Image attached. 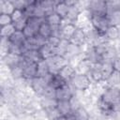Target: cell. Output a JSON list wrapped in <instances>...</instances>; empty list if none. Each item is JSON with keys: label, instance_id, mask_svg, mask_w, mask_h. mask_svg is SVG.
I'll return each instance as SVG.
<instances>
[{"label": "cell", "instance_id": "14", "mask_svg": "<svg viewBox=\"0 0 120 120\" xmlns=\"http://www.w3.org/2000/svg\"><path fill=\"white\" fill-rule=\"evenodd\" d=\"M56 109L58 110V112H60L61 115L63 116H69L72 114L73 109L70 103V100H57V104H56Z\"/></svg>", "mask_w": 120, "mask_h": 120}, {"label": "cell", "instance_id": "26", "mask_svg": "<svg viewBox=\"0 0 120 120\" xmlns=\"http://www.w3.org/2000/svg\"><path fill=\"white\" fill-rule=\"evenodd\" d=\"M50 72V68L46 60H41L37 64V77L44 78Z\"/></svg>", "mask_w": 120, "mask_h": 120}, {"label": "cell", "instance_id": "10", "mask_svg": "<svg viewBox=\"0 0 120 120\" xmlns=\"http://www.w3.org/2000/svg\"><path fill=\"white\" fill-rule=\"evenodd\" d=\"M87 39H88V35L85 32V30L82 27L78 26L74 35H73V37L70 39V42H72L75 45H78L80 47H82L86 43Z\"/></svg>", "mask_w": 120, "mask_h": 120}, {"label": "cell", "instance_id": "12", "mask_svg": "<svg viewBox=\"0 0 120 120\" xmlns=\"http://www.w3.org/2000/svg\"><path fill=\"white\" fill-rule=\"evenodd\" d=\"M77 73L76 71V68H75V66H73L71 63H68L67 64L65 67H63L59 71H58V74L67 82L69 83V82L71 81V79L73 78V76Z\"/></svg>", "mask_w": 120, "mask_h": 120}, {"label": "cell", "instance_id": "23", "mask_svg": "<svg viewBox=\"0 0 120 120\" xmlns=\"http://www.w3.org/2000/svg\"><path fill=\"white\" fill-rule=\"evenodd\" d=\"M52 34V26L46 22L45 21H43L38 28V35L40 36L41 38H43L44 39H47L49 38Z\"/></svg>", "mask_w": 120, "mask_h": 120}, {"label": "cell", "instance_id": "5", "mask_svg": "<svg viewBox=\"0 0 120 120\" xmlns=\"http://www.w3.org/2000/svg\"><path fill=\"white\" fill-rule=\"evenodd\" d=\"M46 61L48 63V66L50 68V71L52 73H58V71L63 67H65L67 64L69 63L66 57H64L63 55L58 54V53L53 55L52 57L47 59Z\"/></svg>", "mask_w": 120, "mask_h": 120}, {"label": "cell", "instance_id": "33", "mask_svg": "<svg viewBox=\"0 0 120 120\" xmlns=\"http://www.w3.org/2000/svg\"><path fill=\"white\" fill-rule=\"evenodd\" d=\"M101 71H102V75H103V80L105 82L109 78V76L113 72L112 62H103V63H101Z\"/></svg>", "mask_w": 120, "mask_h": 120}, {"label": "cell", "instance_id": "8", "mask_svg": "<svg viewBox=\"0 0 120 120\" xmlns=\"http://www.w3.org/2000/svg\"><path fill=\"white\" fill-rule=\"evenodd\" d=\"M37 64L38 63H32V62H28V61H25L22 59V67L24 81L30 82L32 79L37 77Z\"/></svg>", "mask_w": 120, "mask_h": 120}, {"label": "cell", "instance_id": "18", "mask_svg": "<svg viewBox=\"0 0 120 120\" xmlns=\"http://www.w3.org/2000/svg\"><path fill=\"white\" fill-rule=\"evenodd\" d=\"M105 38L107 41L112 42L115 41L120 38V27L119 26H114V25H110L108 29L105 32L104 35Z\"/></svg>", "mask_w": 120, "mask_h": 120}, {"label": "cell", "instance_id": "9", "mask_svg": "<svg viewBox=\"0 0 120 120\" xmlns=\"http://www.w3.org/2000/svg\"><path fill=\"white\" fill-rule=\"evenodd\" d=\"M77 27L78 26L73 22H64L60 27V33H59L60 38L70 41V39L73 37Z\"/></svg>", "mask_w": 120, "mask_h": 120}, {"label": "cell", "instance_id": "30", "mask_svg": "<svg viewBox=\"0 0 120 120\" xmlns=\"http://www.w3.org/2000/svg\"><path fill=\"white\" fill-rule=\"evenodd\" d=\"M15 31H16V28L13 23L6 25V26H2V27H0V38L8 39L13 35V33Z\"/></svg>", "mask_w": 120, "mask_h": 120}, {"label": "cell", "instance_id": "38", "mask_svg": "<svg viewBox=\"0 0 120 120\" xmlns=\"http://www.w3.org/2000/svg\"><path fill=\"white\" fill-rule=\"evenodd\" d=\"M26 22H27V17H24L22 20H20V21H18L16 22H13V24H14V26H15L17 31H22L23 28L26 25Z\"/></svg>", "mask_w": 120, "mask_h": 120}, {"label": "cell", "instance_id": "41", "mask_svg": "<svg viewBox=\"0 0 120 120\" xmlns=\"http://www.w3.org/2000/svg\"><path fill=\"white\" fill-rule=\"evenodd\" d=\"M52 120H68V117L61 115V116H58V117H56V118H54V119H52Z\"/></svg>", "mask_w": 120, "mask_h": 120}, {"label": "cell", "instance_id": "28", "mask_svg": "<svg viewBox=\"0 0 120 120\" xmlns=\"http://www.w3.org/2000/svg\"><path fill=\"white\" fill-rule=\"evenodd\" d=\"M15 10V7L12 4V1H7V0H2L0 2V14H9L11 15L12 12Z\"/></svg>", "mask_w": 120, "mask_h": 120}, {"label": "cell", "instance_id": "40", "mask_svg": "<svg viewBox=\"0 0 120 120\" xmlns=\"http://www.w3.org/2000/svg\"><path fill=\"white\" fill-rule=\"evenodd\" d=\"M112 65L113 70L120 73V56H119V55H118L117 57H115V58L112 61Z\"/></svg>", "mask_w": 120, "mask_h": 120}, {"label": "cell", "instance_id": "42", "mask_svg": "<svg viewBox=\"0 0 120 120\" xmlns=\"http://www.w3.org/2000/svg\"><path fill=\"white\" fill-rule=\"evenodd\" d=\"M68 120H77V119H76V118H75V117H74V116L71 114V115L68 116Z\"/></svg>", "mask_w": 120, "mask_h": 120}, {"label": "cell", "instance_id": "24", "mask_svg": "<svg viewBox=\"0 0 120 120\" xmlns=\"http://www.w3.org/2000/svg\"><path fill=\"white\" fill-rule=\"evenodd\" d=\"M69 8H70V7L67 4L66 0H65V1H57L56 4H55V9H54V11H55L57 14H59V15L64 19V21H65Z\"/></svg>", "mask_w": 120, "mask_h": 120}, {"label": "cell", "instance_id": "34", "mask_svg": "<svg viewBox=\"0 0 120 120\" xmlns=\"http://www.w3.org/2000/svg\"><path fill=\"white\" fill-rule=\"evenodd\" d=\"M33 16H34V17H37V18H39V19H44V18H45V13H44V11H43L41 6H40L39 1H36Z\"/></svg>", "mask_w": 120, "mask_h": 120}, {"label": "cell", "instance_id": "31", "mask_svg": "<svg viewBox=\"0 0 120 120\" xmlns=\"http://www.w3.org/2000/svg\"><path fill=\"white\" fill-rule=\"evenodd\" d=\"M108 86H113V87H118L120 84V73L117 71H114L109 76V78L105 81Z\"/></svg>", "mask_w": 120, "mask_h": 120}, {"label": "cell", "instance_id": "22", "mask_svg": "<svg viewBox=\"0 0 120 120\" xmlns=\"http://www.w3.org/2000/svg\"><path fill=\"white\" fill-rule=\"evenodd\" d=\"M9 42L13 45H18V46H23L25 40H26V38L25 36L23 35L22 31H15L13 33V35L8 38Z\"/></svg>", "mask_w": 120, "mask_h": 120}, {"label": "cell", "instance_id": "21", "mask_svg": "<svg viewBox=\"0 0 120 120\" xmlns=\"http://www.w3.org/2000/svg\"><path fill=\"white\" fill-rule=\"evenodd\" d=\"M72 115L77 120H90V118H91V116L89 114V112L82 105H81L80 107L73 110Z\"/></svg>", "mask_w": 120, "mask_h": 120}, {"label": "cell", "instance_id": "15", "mask_svg": "<svg viewBox=\"0 0 120 120\" xmlns=\"http://www.w3.org/2000/svg\"><path fill=\"white\" fill-rule=\"evenodd\" d=\"M81 12H82V9L80 8L79 2H77V4H76L75 6H72V7L69 8L65 21H68V22H73V23H75V22L79 20V17H80V15H81Z\"/></svg>", "mask_w": 120, "mask_h": 120}, {"label": "cell", "instance_id": "36", "mask_svg": "<svg viewBox=\"0 0 120 120\" xmlns=\"http://www.w3.org/2000/svg\"><path fill=\"white\" fill-rule=\"evenodd\" d=\"M25 15H24V12H23V9H19V8H15V10L12 12L11 14V18H12V22H16L20 20H22V18H24Z\"/></svg>", "mask_w": 120, "mask_h": 120}, {"label": "cell", "instance_id": "6", "mask_svg": "<svg viewBox=\"0 0 120 120\" xmlns=\"http://www.w3.org/2000/svg\"><path fill=\"white\" fill-rule=\"evenodd\" d=\"M29 85L31 87V90L38 97H42L44 94V91L46 87L48 86V83L46 82L45 79L42 77H35L29 82Z\"/></svg>", "mask_w": 120, "mask_h": 120}, {"label": "cell", "instance_id": "32", "mask_svg": "<svg viewBox=\"0 0 120 120\" xmlns=\"http://www.w3.org/2000/svg\"><path fill=\"white\" fill-rule=\"evenodd\" d=\"M10 72L11 77L15 80V81H19V80H23V71H22V64L18 65L10 69H8Z\"/></svg>", "mask_w": 120, "mask_h": 120}, {"label": "cell", "instance_id": "35", "mask_svg": "<svg viewBox=\"0 0 120 120\" xmlns=\"http://www.w3.org/2000/svg\"><path fill=\"white\" fill-rule=\"evenodd\" d=\"M12 23H13V22H12L11 15L4 14V13L0 14V27L6 26V25H8V24H12Z\"/></svg>", "mask_w": 120, "mask_h": 120}, {"label": "cell", "instance_id": "13", "mask_svg": "<svg viewBox=\"0 0 120 120\" xmlns=\"http://www.w3.org/2000/svg\"><path fill=\"white\" fill-rule=\"evenodd\" d=\"M88 76L90 77L92 82H94L96 83H99L101 82H104L102 71H101V63L94 64L92 66V68H91L90 72L88 73Z\"/></svg>", "mask_w": 120, "mask_h": 120}, {"label": "cell", "instance_id": "7", "mask_svg": "<svg viewBox=\"0 0 120 120\" xmlns=\"http://www.w3.org/2000/svg\"><path fill=\"white\" fill-rule=\"evenodd\" d=\"M74 89L69 83L55 89V99L56 100H70L74 97Z\"/></svg>", "mask_w": 120, "mask_h": 120}, {"label": "cell", "instance_id": "11", "mask_svg": "<svg viewBox=\"0 0 120 120\" xmlns=\"http://www.w3.org/2000/svg\"><path fill=\"white\" fill-rule=\"evenodd\" d=\"M22 61V56H19V55L13 54V53H8V54H6L5 56L2 57L3 64L8 69H10V68H14L18 65H21Z\"/></svg>", "mask_w": 120, "mask_h": 120}, {"label": "cell", "instance_id": "29", "mask_svg": "<svg viewBox=\"0 0 120 120\" xmlns=\"http://www.w3.org/2000/svg\"><path fill=\"white\" fill-rule=\"evenodd\" d=\"M40 6L45 13V17L52 12H54L55 9V4L56 1H50V0H44V1H39Z\"/></svg>", "mask_w": 120, "mask_h": 120}, {"label": "cell", "instance_id": "25", "mask_svg": "<svg viewBox=\"0 0 120 120\" xmlns=\"http://www.w3.org/2000/svg\"><path fill=\"white\" fill-rule=\"evenodd\" d=\"M106 16L109 20L110 25H114V26L120 25V8L108 11Z\"/></svg>", "mask_w": 120, "mask_h": 120}, {"label": "cell", "instance_id": "37", "mask_svg": "<svg viewBox=\"0 0 120 120\" xmlns=\"http://www.w3.org/2000/svg\"><path fill=\"white\" fill-rule=\"evenodd\" d=\"M61 40H62V39H61L60 38H58V37L51 36L49 38H47V39H46V42H47L48 44H50V45H52V46L55 47V48H58V46H59V44H60Z\"/></svg>", "mask_w": 120, "mask_h": 120}, {"label": "cell", "instance_id": "17", "mask_svg": "<svg viewBox=\"0 0 120 120\" xmlns=\"http://www.w3.org/2000/svg\"><path fill=\"white\" fill-rule=\"evenodd\" d=\"M39 52H40V55L42 57L43 60H47L51 57H52L53 55L57 54L58 52H57V48L48 44L47 42L39 49Z\"/></svg>", "mask_w": 120, "mask_h": 120}, {"label": "cell", "instance_id": "1", "mask_svg": "<svg viewBox=\"0 0 120 120\" xmlns=\"http://www.w3.org/2000/svg\"><path fill=\"white\" fill-rule=\"evenodd\" d=\"M98 108L105 116L120 112V88L107 86L98 99Z\"/></svg>", "mask_w": 120, "mask_h": 120}, {"label": "cell", "instance_id": "16", "mask_svg": "<svg viewBox=\"0 0 120 120\" xmlns=\"http://www.w3.org/2000/svg\"><path fill=\"white\" fill-rule=\"evenodd\" d=\"M22 57L23 60L32 63H38L39 61L43 60L40 55L39 50H27L22 53Z\"/></svg>", "mask_w": 120, "mask_h": 120}, {"label": "cell", "instance_id": "4", "mask_svg": "<svg viewBox=\"0 0 120 120\" xmlns=\"http://www.w3.org/2000/svg\"><path fill=\"white\" fill-rule=\"evenodd\" d=\"M86 10L92 15H107V4L103 0H93L87 2Z\"/></svg>", "mask_w": 120, "mask_h": 120}, {"label": "cell", "instance_id": "39", "mask_svg": "<svg viewBox=\"0 0 120 120\" xmlns=\"http://www.w3.org/2000/svg\"><path fill=\"white\" fill-rule=\"evenodd\" d=\"M11 1L15 8H19V9H24V8L27 5V1H22V0H11Z\"/></svg>", "mask_w": 120, "mask_h": 120}, {"label": "cell", "instance_id": "19", "mask_svg": "<svg viewBox=\"0 0 120 120\" xmlns=\"http://www.w3.org/2000/svg\"><path fill=\"white\" fill-rule=\"evenodd\" d=\"M93 65L94 64H92L89 60H87L86 58L82 57L78 62V64L75 66V68H76V71L78 73H83V74H87L88 75V73L90 72Z\"/></svg>", "mask_w": 120, "mask_h": 120}, {"label": "cell", "instance_id": "20", "mask_svg": "<svg viewBox=\"0 0 120 120\" xmlns=\"http://www.w3.org/2000/svg\"><path fill=\"white\" fill-rule=\"evenodd\" d=\"M44 21L48 22L51 26H61L64 23V19L59 14H57L55 11L47 15L44 18Z\"/></svg>", "mask_w": 120, "mask_h": 120}, {"label": "cell", "instance_id": "2", "mask_svg": "<svg viewBox=\"0 0 120 120\" xmlns=\"http://www.w3.org/2000/svg\"><path fill=\"white\" fill-rule=\"evenodd\" d=\"M89 15V22L93 28V30L99 36H104L106 30L110 26L109 20L107 16L102 15Z\"/></svg>", "mask_w": 120, "mask_h": 120}, {"label": "cell", "instance_id": "3", "mask_svg": "<svg viewBox=\"0 0 120 120\" xmlns=\"http://www.w3.org/2000/svg\"><path fill=\"white\" fill-rule=\"evenodd\" d=\"M69 84L72 86V88L75 91L84 92L90 88L92 84V81L87 74L77 72L69 82Z\"/></svg>", "mask_w": 120, "mask_h": 120}, {"label": "cell", "instance_id": "27", "mask_svg": "<svg viewBox=\"0 0 120 120\" xmlns=\"http://www.w3.org/2000/svg\"><path fill=\"white\" fill-rule=\"evenodd\" d=\"M40 108L44 110L45 112L56 108L57 100L55 98H41L39 100Z\"/></svg>", "mask_w": 120, "mask_h": 120}]
</instances>
